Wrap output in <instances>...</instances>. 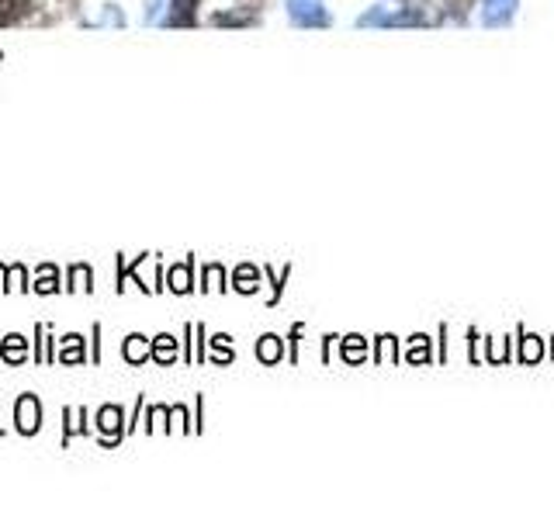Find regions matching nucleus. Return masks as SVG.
Returning a JSON list of instances; mask_svg holds the SVG:
<instances>
[{
    "label": "nucleus",
    "instance_id": "0eeeda50",
    "mask_svg": "<svg viewBox=\"0 0 554 519\" xmlns=\"http://www.w3.org/2000/svg\"><path fill=\"white\" fill-rule=\"evenodd\" d=\"M87 277H94V274H91V267H84V263H77V267H70V288H73V291H77V288L91 291V284H84Z\"/></svg>",
    "mask_w": 554,
    "mask_h": 519
},
{
    "label": "nucleus",
    "instance_id": "1a4fd4ad",
    "mask_svg": "<svg viewBox=\"0 0 554 519\" xmlns=\"http://www.w3.org/2000/svg\"><path fill=\"white\" fill-rule=\"evenodd\" d=\"M63 360H80V336H66V350H59Z\"/></svg>",
    "mask_w": 554,
    "mask_h": 519
},
{
    "label": "nucleus",
    "instance_id": "9b49d317",
    "mask_svg": "<svg viewBox=\"0 0 554 519\" xmlns=\"http://www.w3.org/2000/svg\"><path fill=\"white\" fill-rule=\"evenodd\" d=\"M260 357H264V360H274V357H277V343H274V336H267V343L260 346Z\"/></svg>",
    "mask_w": 554,
    "mask_h": 519
},
{
    "label": "nucleus",
    "instance_id": "f03ea898",
    "mask_svg": "<svg viewBox=\"0 0 554 519\" xmlns=\"http://www.w3.org/2000/svg\"><path fill=\"white\" fill-rule=\"evenodd\" d=\"M97 430L122 436V409H118V405H104V409L97 412Z\"/></svg>",
    "mask_w": 554,
    "mask_h": 519
},
{
    "label": "nucleus",
    "instance_id": "7ed1b4c3",
    "mask_svg": "<svg viewBox=\"0 0 554 519\" xmlns=\"http://www.w3.org/2000/svg\"><path fill=\"white\" fill-rule=\"evenodd\" d=\"M516 0H485V21L489 25H503V21L513 14Z\"/></svg>",
    "mask_w": 554,
    "mask_h": 519
},
{
    "label": "nucleus",
    "instance_id": "f257e3e1",
    "mask_svg": "<svg viewBox=\"0 0 554 519\" xmlns=\"http://www.w3.org/2000/svg\"><path fill=\"white\" fill-rule=\"evenodd\" d=\"M14 423H18V433L32 436L42 430V405L35 395H21L18 405H14Z\"/></svg>",
    "mask_w": 554,
    "mask_h": 519
},
{
    "label": "nucleus",
    "instance_id": "20e7f679",
    "mask_svg": "<svg viewBox=\"0 0 554 519\" xmlns=\"http://www.w3.org/2000/svg\"><path fill=\"white\" fill-rule=\"evenodd\" d=\"M122 353H125V360H129V364H142V360L149 357V343H146V336L132 333L129 340H125Z\"/></svg>",
    "mask_w": 554,
    "mask_h": 519
},
{
    "label": "nucleus",
    "instance_id": "423d86ee",
    "mask_svg": "<svg viewBox=\"0 0 554 519\" xmlns=\"http://www.w3.org/2000/svg\"><path fill=\"white\" fill-rule=\"evenodd\" d=\"M149 353H153L160 364H170V360L177 357V340L174 336H156L153 346H149Z\"/></svg>",
    "mask_w": 554,
    "mask_h": 519
},
{
    "label": "nucleus",
    "instance_id": "9d476101",
    "mask_svg": "<svg viewBox=\"0 0 554 519\" xmlns=\"http://www.w3.org/2000/svg\"><path fill=\"white\" fill-rule=\"evenodd\" d=\"M170 288H174V291H187V288H191V284H187V267L170 270Z\"/></svg>",
    "mask_w": 554,
    "mask_h": 519
},
{
    "label": "nucleus",
    "instance_id": "6e6552de",
    "mask_svg": "<svg viewBox=\"0 0 554 519\" xmlns=\"http://www.w3.org/2000/svg\"><path fill=\"white\" fill-rule=\"evenodd\" d=\"M35 291H42V295H52V291H59V284H56V267H42V281L35 284Z\"/></svg>",
    "mask_w": 554,
    "mask_h": 519
},
{
    "label": "nucleus",
    "instance_id": "39448f33",
    "mask_svg": "<svg viewBox=\"0 0 554 519\" xmlns=\"http://www.w3.org/2000/svg\"><path fill=\"white\" fill-rule=\"evenodd\" d=\"M25 353H28V346H25V336H7L4 346H0V357L4 360H11V364H21L25 360Z\"/></svg>",
    "mask_w": 554,
    "mask_h": 519
}]
</instances>
